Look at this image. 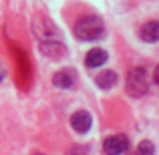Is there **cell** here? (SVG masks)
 I'll return each instance as SVG.
<instances>
[{"label":"cell","instance_id":"6da1fadb","mask_svg":"<svg viewBox=\"0 0 159 155\" xmlns=\"http://www.w3.org/2000/svg\"><path fill=\"white\" fill-rule=\"evenodd\" d=\"M103 34H105V24L99 16L87 14L83 18H79L77 24H75V36L79 40H97Z\"/></svg>","mask_w":159,"mask_h":155},{"label":"cell","instance_id":"7a4b0ae2","mask_svg":"<svg viewBox=\"0 0 159 155\" xmlns=\"http://www.w3.org/2000/svg\"><path fill=\"white\" fill-rule=\"evenodd\" d=\"M125 89L131 95L133 99H139L143 95H147L149 91V83H147V71L143 66H133L127 75V81H125Z\"/></svg>","mask_w":159,"mask_h":155},{"label":"cell","instance_id":"3957f363","mask_svg":"<svg viewBox=\"0 0 159 155\" xmlns=\"http://www.w3.org/2000/svg\"><path fill=\"white\" fill-rule=\"evenodd\" d=\"M32 30H34L36 36H40V39H44V40H52V36L57 34L54 22L44 14H36L34 18H32Z\"/></svg>","mask_w":159,"mask_h":155},{"label":"cell","instance_id":"277c9868","mask_svg":"<svg viewBox=\"0 0 159 155\" xmlns=\"http://www.w3.org/2000/svg\"><path fill=\"white\" fill-rule=\"evenodd\" d=\"M103 149H105L107 155H121L129 149V141H127L125 135H111V137L105 139Z\"/></svg>","mask_w":159,"mask_h":155},{"label":"cell","instance_id":"5b68a950","mask_svg":"<svg viewBox=\"0 0 159 155\" xmlns=\"http://www.w3.org/2000/svg\"><path fill=\"white\" fill-rule=\"evenodd\" d=\"M40 52L48 58H61L66 54V47L58 40H43L40 43Z\"/></svg>","mask_w":159,"mask_h":155},{"label":"cell","instance_id":"8992f818","mask_svg":"<svg viewBox=\"0 0 159 155\" xmlns=\"http://www.w3.org/2000/svg\"><path fill=\"white\" fill-rule=\"evenodd\" d=\"M91 123H93V119H91V115L87 111H77L70 117V127L77 133H87L91 129Z\"/></svg>","mask_w":159,"mask_h":155},{"label":"cell","instance_id":"52a82bcc","mask_svg":"<svg viewBox=\"0 0 159 155\" xmlns=\"http://www.w3.org/2000/svg\"><path fill=\"white\" fill-rule=\"evenodd\" d=\"M141 40L145 43H159V20H149L139 30Z\"/></svg>","mask_w":159,"mask_h":155},{"label":"cell","instance_id":"ba28073f","mask_svg":"<svg viewBox=\"0 0 159 155\" xmlns=\"http://www.w3.org/2000/svg\"><path fill=\"white\" fill-rule=\"evenodd\" d=\"M105 62H107V52L103 48H91L85 57V65L89 69H97V66L105 65Z\"/></svg>","mask_w":159,"mask_h":155},{"label":"cell","instance_id":"9c48e42d","mask_svg":"<svg viewBox=\"0 0 159 155\" xmlns=\"http://www.w3.org/2000/svg\"><path fill=\"white\" fill-rule=\"evenodd\" d=\"M73 83L75 79L70 71H58V73L52 75V85L58 87V89H69V87H73Z\"/></svg>","mask_w":159,"mask_h":155},{"label":"cell","instance_id":"30bf717a","mask_svg":"<svg viewBox=\"0 0 159 155\" xmlns=\"http://www.w3.org/2000/svg\"><path fill=\"white\" fill-rule=\"evenodd\" d=\"M117 73L115 71H105V73H101L97 79H95V83H97V87H101V89H111V87H115V83H117Z\"/></svg>","mask_w":159,"mask_h":155},{"label":"cell","instance_id":"8fae6325","mask_svg":"<svg viewBox=\"0 0 159 155\" xmlns=\"http://www.w3.org/2000/svg\"><path fill=\"white\" fill-rule=\"evenodd\" d=\"M155 153V147H153V143L151 141H141L139 143V147H137V155H153Z\"/></svg>","mask_w":159,"mask_h":155},{"label":"cell","instance_id":"7c38bea8","mask_svg":"<svg viewBox=\"0 0 159 155\" xmlns=\"http://www.w3.org/2000/svg\"><path fill=\"white\" fill-rule=\"evenodd\" d=\"M70 155H85V149L83 147H75L73 151H70Z\"/></svg>","mask_w":159,"mask_h":155},{"label":"cell","instance_id":"4fadbf2b","mask_svg":"<svg viewBox=\"0 0 159 155\" xmlns=\"http://www.w3.org/2000/svg\"><path fill=\"white\" fill-rule=\"evenodd\" d=\"M153 79H155V83L159 85V65L155 66V73H153Z\"/></svg>","mask_w":159,"mask_h":155},{"label":"cell","instance_id":"5bb4252c","mask_svg":"<svg viewBox=\"0 0 159 155\" xmlns=\"http://www.w3.org/2000/svg\"><path fill=\"white\" fill-rule=\"evenodd\" d=\"M4 77H6V71H4V66L2 65H0V81H2V79Z\"/></svg>","mask_w":159,"mask_h":155},{"label":"cell","instance_id":"9a60e30c","mask_svg":"<svg viewBox=\"0 0 159 155\" xmlns=\"http://www.w3.org/2000/svg\"><path fill=\"white\" fill-rule=\"evenodd\" d=\"M34 155H43V153H34Z\"/></svg>","mask_w":159,"mask_h":155}]
</instances>
